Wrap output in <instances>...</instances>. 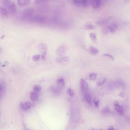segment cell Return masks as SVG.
<instances>
[{"label":"cell","instance_id":"6da1fadb","mask_svg":"<svg viewBox=\"0 0 130 130\" xmlns=\"http://www.w3.org/2000/svg\"><path fill=\"white\" fill-rule=\"evenodd\" d=\"M35 11L31 8H29L24 10L22 15V19L24 21H29L33 16Z\"/></svg>","mask_w":130,"mask_h":130},{"label":"cell","instance_id":"7a4b0ae2","mask_svg":"<svg viewBox=\"0 0 130 130\" xmlns=\"http://www.w3.org/2000/svg\"><path fill=\"white\" fill-rule=\"evenodd\" d=\"M80 85L81 92L83 94L86 93H88L89 86L87 82L85 79H81L80 80Z\"/></svg>","mask_w":130,"mask_h":130},{"label":"cell","instance_id":"3957f363","mask_svg":"<svg viewBox=\"0 0 130 130\" xmlns=\"http://www.w3.org/2000/svg\"><path fill=\"white\" fill-rule=\"evenodd\" d=\"M114 108L117 113L120 115H123L124 113V110L123 107L119 104L117 101H115L114 103Z\"/></svg>","mask_w":130,"mask_h":130},{"label":"cell","instance_id":"277c9868","mask_svg":"<svg viewBox=\"0 0 130 130\" xmlns=\"http://www.w3.org/2000/svg\"><path fill=\"white\" fill-rule=\"evenodd\" d=\"M7 9L9 12L11 14H15L17 12V7L14 2H11Z\"/></svg>","mask_w":130,"mask_h":130},{"label":"cell","instance_id":"5b68a950","mask_svg":"<svg viewBox=\"0 0 130 130\" xmlns=\"http://www.w3.org/2000/svg\"><path fill=\"white\" fill-rule=\"evenodd\" d=\"M8 10L4 7L0 6V15L3 18H7L9 16Z\"/></svg>","mask_w":130,"mask_h":130},{"label":"cell","instance_id":"8992f818","mask_svg":"<svg viewBox=\"0 0 130 130\" xmlns=\"http://www.w3.org/2000/svg\"><path fill=\"white\" fill-rule=\"evenodd\" d=\"M57 87L60 90L63 89L65 86V83L64 79L63 78L59 79L57 80Z\"/></svg>","mask_w":130,"mask_h":130},{"label":"cell","instance_id":"52a82bcc","mask_svg":"<svg viewBox=\"0 0 130 130\" xmlns=\"http://www.w3.org/2000/svg\"><path fill=\"white\" fill-rule=\"evenodd\" d=\"M32 104L29 102H26L24 103H21L20 105V108L23 110H27L31 108Z\"/></svg>","mask_w":130,"mask_h":130},{"label":"cell","instance_id":"ba28073f","mask_svg":"<svg viewBox=\"0 0 130 130\" xmlns=\"http://www.w3.org/2000/svg\"><path fill=\"white\" fill-rule=\"evenodd\" d=\"M102 0H92V5L93 8L97 9L100 7Z\"/></svg>","mask_w":130,"mask_h":130},{"label":"cell","instance_id":"9c48e42d","mask_svg":"<svg viewBox=\"0 0 130 130\" xmlns=\"http://www.w3.org/2000/svg\"><path fill=\"white\" fill-rule=\"evenodd\" d=\"M30 1V0H18V3L20 7H23L28 5Z\"/></svg>","mask_w":130,"mask_h":130},{"label":"cell","instance_id":"30bf717a","mask_svg":"<svg viewBox=\"0 0 130 130\" xmlns=\"http://www.w3.org/2000/svg\"><path fill=\"white\" fill-rule=\"evenodd\" d=\"M115 83L116 87H118L120 88H124L125 87V84L123 80L118 79L115 81Z\"/></svg>","mask_w":130,"mask_h":130},{"label":"cell","instance_id":"8fae6325","mask_svg":"<svg viewBox=\"0 0 130 130\" xmlns=\"http://www.w3.org/2000/svg\"><path fill=\"white\" fill-rule=\"evenodd\" d=\"M84 98L86 101L87 102L88 104L91 105L92 104V99L91 95L88 93H86L83 94Z\"/></svg>","mask_w":130,"mask_h":130},{"label":"cell","instance_id":"7c38bea8","mask_svg":"<svg viewBox=\"0 0 130 130\" xmlns=\"http://www.w3.org/2000/svg\"><path fill=\"white\" fill-rule=\"evenodd\" d=\"M65 49L64 47H60L59 48L57 49V54L59 56H64L65 54Z\"/></svg>","mask_w":130,"mask_h":130},{"label":"cell","instance_id":"4fadbf2b","mask_svg":"<svg viewBox=\"0 0 130 130\" xmlns=\"http://www.w3.org/2000/svg\"><path fill=\"white\" fill-rule=\"evenodd\" d=\"M92 0H82V6L86 8H87L92 5Z\"/></svg>","mask_w":130,"mask_h":130},{"label":"cell","instance_id":"5bb4252c","mask_svg":"<svg viewBox=\"0 0 130 130\" xmlns=\"http://www.w3.org/2000/svg\"><path fill=\"white\" fill-rule=\"evenodd\" d=\"M38 49L40 51L44 53V52H45L47 50V47L44 44L41 43L38 45Z\"/></svg>","mask_w":130,"mask_h":130},{"label":"cell","instance_id":"9a60e30c","mask_svg":"<svg viewBox=\"0 0 130 130\" xmlns=\"http://www.w3.org/2000/svg\"><path fill=\"white\" fill-rule=\"evenodd\" d=\"M51 91L54 94L57 95L59 94L61 90H60L57 87H53L51 88Z\"/></svg>","mask_w":130,"mask_h":130},{"label":"cell","instance_id":"2e32d148","mask_svg":"<svg viewBox=\"0 0 130 130\" xmlns=\"http://www.w3.org/2000/svg\"><path fill=\"white\" fill-rule=\"evenodd\" d=\"M106 79L104 77H101L99 79L97 80V84L98 86H101L106 81Z\"/></svg>","mask_w":130,"mask_h":130},{"label":"cell","instance_id":"e0dca14e","mask_svg":"<svg viewBox=\"0 0 130 130\" xmlns=\"http://www.w3.org/2000/svg\"><path fill=\"white\" fill-rule=\"evenodd\" d=\"M89 52L92 55H95L97 54L99 52V50L93 46H91L89 48Z\"/></svg>","mask_w":130,"mask_h":130},{"label":"cell","instance_id":"ac0fdd59","mask_svg":"<svg viewBox=\"0 0 130 130\" xmlns=\"http://www.w3.org/2000/svg\"><path fill=\"white\" fill-rule=\"evenodd\" d=\"M102 114L105 115H108L110 113V108H109L108 107H104L102 110Z\"/></svg>","mask_w":130,"mask_h":130},{"label":"cell","instance_id":"d6986e66","mask_svg":"<svg viewBox=\"0 0 130 130\" xmlns=\"http://www.w3.org/2000/svg\"><path fill=\"white\" fill-rule=\"evenodd\" d=\"M107 29L108 30V32H110V33H112V34L115 33V32H116V29L114 28L111 24L109 25L107 28Z\"/></svg>","mask_w":130,"mask_h":130},{"label":"cell","instance_id":"ffe728a7","mask_svg":"<svg viewBox=\"0 0 130 130\" xmlns=\"http://www.w3.org/2000/svg\"><path fill=\"white\" fill-rule=\"evenodd\" d=\"M30 98L33 101H36L37 99L38 95L36 92H32L30 94Z\"/></svg>","mask_w":130,"mask_h":130},{"label":"cell","instance_id":"44dd1931","mask_svg":"<svg viewBox=\"0 0 130 130\" xmlns=\"http://www.w3.org/2000/svg\"><path fill=\"white\" fill-rule=\"evenodd\" d=\"M11 2H12L10 1V0H4L3 2L4 7L6 9L8 8V6H9L10 4H11Z\"/></svg>","mask_w":130,"mask_h":130},{"label":"cell","instance_id":"7402d4cb","mask_svg":"<svg viewBox=\"0 0 130 130\" xmlns=\"http://www.w3.org/2000/svg\"><path fill=\"white\" fill-rule=\"evenodd\" d=\"M85 27L86 29L87 30H92L94 29V26L93 25L89 23L86 24L85 25Z\"/></svg>","mask_w":130,"mask_h":130},{"label":"cell","instance_id":"603a6c76","mask_svg":"<svg viewBox=\"0 0 130 130\" xmlns=\"http://www.w3.org/2000/svg\"><path fill=\"white\" fill-rule=\"evenodd\" d=\"M67 92L69 95L70 97H73L74 95H75V92H74V90L72 89L71 88H68L67 90Z\"/></svg>","mask_w":130,"mask_h":130},{"label":"cell","instance_id":"cb8c5ba5","mask_svg":"<svg viewBox=\"0 0 130 130\" xmlns=\"http://www.w3.org/2000/svg\"><path fill=\"white\" fill-rule=\"evenodd\" d=\"M97 76V73H90L89 75V79L91 80H94L96 79Z\"/></svg>","mask_w":130,"mask_h":130},{"label":"cell","instance_id":"d4e9b609","mask_svg":"<svg viewBox=\"0 0 130 130\" xmlns=\"http://www.w3.org/2000/svg\"><path fill=\"white\" fill-rule=\"evenodd\" d=\"M73 3L78 6H82V0H72Z\"/></svg>","mask_w":130,"mask_h":130},{"label":"cell","instance_id":"484cf974","mask_svg":"<svg viewBox=\"0 0 130 130\" xmlns=\"http://www.w3.org/2000/svg\"><path fill=\"white\" fill-rule=\"evenodd\" d=\"M69 59V58L67 57H64L62 58H57L56 61L57 62H62L66 61Z\"/></svg>","mask_w":130,"mask_h":130},{"label":"cell","instance_id":"4316f807","mask_svg":"<svg viewBox=\"0 0 130 130\" xmlns=\"http://www.w3.org/2000/svg\"><path fill=\"white\" fill-rule=\"evenodd\" d=\"M41 89H42V88H41V87L38 85H35L33 87V89L36 93H38V92H40Z\"/></svg>","mask_w":130,"mask_h":130},{"label":"cell","instance_id":"83f0119b","mask_svg":"<svg viewBox=\"0 0 130 130\" xmlns=\"http://www.w3.org/2000/svg\"><path fill=\"white\" fill-rule=\"evenodd\" d=\"M108 23V21L107 20H102L98 21L97 23L98 25H101V26H104L106 25Z\"/></svg>","mask_w":130,"mask_h":130},{"label":"cell","instance_id":"f1b7e54d","mask_svg":"<svg viewBox=\"0 0 130 130\" xmlns=\"http://www.w3.org/2000/svg\"><path fill=\"white\" fill-rule=\"evenodd\" d=\"M108 87L109 89H113L114 87H116L115 81H110V82H109L108 84Z\"/></svg>","mask_w":130,"mask_h":130},{"label":"cell","instance_id":"f546056e","mask_svg":"<svg viewBox=\"0 0 130 130\" xmlns=\"http://www.w3.org/2000/svg\"><path fill=\"white\" fill-rule=\"evenodd\" d=\"M94 103L95 105L97 108L99 107V101L98 98L95 97L94 99Z\"/></svg>","mask_w":130,"mask_h":130},{"label":"cell","instance_id":"4dcf8cb0","mask_svg":"<svg viewBox=\"0 0 130 130\" xmlns=\"http://www.w3.org/2000/svg\"><path fill=\"white\" fill-rule=\"evenodd\" d=\"M40 58V56L39 54H37V55H36L33 56L32 58V59L34 61L37 62L39 60Z\"/></svg>","mask_w":130,"mask_h":130},{"label":"cell","instance_id":"1f68e13d","mask_svg":"<svg viewBox=\"0 0 130 130\" xmlns=\"http://www.w3.org/2000/svg\"><path fill=\"white\" fill-rule=\"evenodd\" d=\"M47 0H34V2L35 4L36 5H38L39 4L43 3L44 2H45Z\"/></svg>","mask_w":130,"mask_h":130},{"label":"cell","instance_id":"d6a6232c","mask_svg":"<svg viewBox=\"0 0 130 130\" xmlns=\"http://www.w3.org/2000/svg\"><path fill=\"white\" fill-rule=\"evenodd\" d=\"M89 36L92 40L94 41H95V40H96V35L95 34L93 33H91L89 34Z\"/></svg>","mask_w":130,"mask_h":130},{"label":"cell","instance_id":"836d02e7","mask_svg":"<svg viewBox=\"0 0 130 130\" xmlns=\"http://www.w3.org/2000/svg\"><path fill=\"white\" fill-rule=\"evenodd\" d=\"M103 56H105V57H108V58H110V59L113 60H115L114 57L112 55H111V54H103Z\"/></svg>","mask_w":130,"mask_h":130},{"label":"cell","instance_id":"e575fe53","mask_svg":"<svg viewBox=\"0 0 130 130\" xmlns=\"http://www.w3.org/2000/svg\"><path fill=\"white\" fill-rule=\"evenodd\" d=\"M46 55V52L43 53V54L41 56V58L43 60L45 59V58Z\"/></svg>","mask_w":130,"mask_h":130},{"label":"cell","instance_id":"d590c367","mask_svg":"<svg viewBox=\"0 0 130 130\" xmlns=\"http://www.w3.org/2000/svg\"><path fill=\"white\" fill-rule=\"evenodd\" d=\"M107 130H115L114 127L113 126H110L107 127Z\"/></svg>","mask_w":130,"mask_h":130},{"label":"cell","instance_id":"8d00e7d4","mask_svg":"<svg viewBox=\"0 0 130 130\" xmlns=\"http://www.w3.org/2000/svg\"><path fill=\"white\" fill-rule=\"evenodd\" d=\"M3 89V86L0 83V92H2Z\"/></svg>","mask_w":130,"mask_h":130},{"label":"cell","instance_id":"74e56055","mask_svg":"<svg viewBox=\"0 0 130 130\" xmlns=\"http://www.w3.org/2000/svg\"><path fill=\"white\" fill-rule=\"evenodd\" d=\"M2 49L1 47H0V53H2Z\"/></svg>","mask_w":130,"mask_h":130},{"label":"cell","instance_id":"f35d334b","mask_svg":"<svg viewBox=\"0 0 130 130\" xmlns=\"http://www.w3.org/2000/svg\"><path fill=\"white\" fill-rule=\"evenodd\" d=\"M2 92H0V99L2 97Z\"/></svg>","mask_w":130,"mask_h":130},{"label":"cell","instance_id":"ab89813d","mask_svg":"<svg viewBox=\"0 0 130 130\" xmlns=\"http://www.w3.org/2000/svg\"><path fill=\"white\" fill-rule=\"evenodd\" d=\"M104 130V129H100V130Z\"/></svg>","mask_w":130,"mask_h":130},{"label":"cell","instance_id":"60d3db41","mask_svg":"<svg viewBox=\"0 0 130 130\" xmlns=\"http://www.w3.org/2000/svg\"><path fill=\"white\" fill-rule=\"evenodd\" d=\"M94 130V129H93V130Z\"/></svg>","mask_w":130,"mask_h":130},{"label":"cell","instance_id":"b9f144b4","mask_svg":"<svg viewBox=\"0 0 130 130\" xmlns=\"http://www.w3.org/2000/svg\"></svg>","mask_w":130,"mask_h":130},{"label":"cell","instance_id":"7bdbcfd3","mask_svg":"<svg viewBox=\"0 0 130 130\" xmlns=\"http://www.w3.org/2000/svg\"></svg>","mask_w":130,"mask_h":130}]
</instances>
